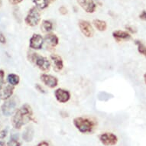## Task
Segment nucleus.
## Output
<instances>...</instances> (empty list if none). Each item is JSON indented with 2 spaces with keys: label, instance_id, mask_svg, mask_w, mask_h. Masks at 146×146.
Listing matches in <instances>:
<instances>
[{
  "label": "nucleus",
  "instance_id": "obj_8",
  "mask_svg": "<svg viewBox=\"0 0 146 146\" xmlns=\"http://www.w3.org/2000/svg\"><path fill=\"white\" fill-rule=\"evenodd\" d=\"M44 42L43 37L40 34H34L29 40V47L33 50H41Z\"/></svg>",
  "mask_w": 146,
  "mask_h": 146
},
{
  "label": "nucleus",
  "instance_id": "obj_23",
  "mask_svg": "<svg viewBox=\"0 0 146 146\" xmlns=\"http://www.w3.org/2000/svg\"><path fill=\"white\" fill-rule=\"evenodd\" d=\"M7 146H21V143L19 142V140H14V139H10L9 141H8Z\"/></svg>",
  "mask_w": 146,
  "mask_h": 146
},
{
  "label": "nucleus",
  "instance_id": "obj_10",
  "mask_svg": "<svg viewBox=\"0 0 146 146\" xmlns=\"http://www.w3.org/2000/svg\"><path fill=\"white\" fill-rule=\"evenodd\" d=\"M54 96L58 102L60 103H65L68 102L70 99V94L67 90L58 88L54 91Z\"/></svg>",
  "mask_w": 146,
  "mask_h": 146
},
{
  "label": "nucleus",
  "instance_id": "obj_2",
  "mask_svg": "<svg viewBox=\"0 0 146 146\" xmlns=\"http://www.w3.org/2000/svg\"><path fill=\"white\" fill-rule=\"evenodd\" d=\"M73 123L77 129L81 133H92L95 129V123L88 118L77 117L75 118Z\"/></svg>",
  "mask_w": 146,
  "mask_h": 146
},
{
  "label": "nucleus",
  "instance_id": "obj_28",
  "mask_svg": "<svg viewBox=\"0 0 146 146\" xmlns=\"http://www.w3.org/2000/svg\"><path fill=\"white\" fill-rule=\"evenodd\" d=\"M139 19L143 21H146V11L145 10H143L142 12L140 13L139 15Z\"/></svg>",
  "mask_w": 146,
  "mask_h": 146
},
{
  "label": "nucleus",
  "instance_id": "obj_19",
  "mask_svg": "<svg viewBox=\"0 0 146 146\" xmlns=\"http://www.w3.org/2000/svg\"><path fill=\"white\" fill-rule=\"evenodd\" d=\"M33 3L38 9L43 10L48 7L50 0H33Z\"/></svg>",
  "mask_w": 146,
  "mask_h": 146
},
{
  "label": "nucleus",
  "instance_id": "obj_22",
  "mask_svg": "<svg viewBox=\"0 0 146 146\" xmlns=\"http://www.w3.org/2000/svg\"><path fill=\"white\" fill-rule=\"evenodd\" d=\"M4 83H5V72L3 70L0 69V91L3 89Z\"/></svg>",
  "mask_w": 146,
  "mask_h": 146
},
{
  "label": "nucleus",
  "instance_id": "obj_12",
  "mask_svg": "<svg viewBox=\"0 0 146 146\" xmlns=\"http://www.w3.org/2000/svg\"><path fill=\"white\" fill-rule=\"evenodd\" d=\"M44 41L47 44V47H49V48H55L59 43L58 37L55 34L53 33L47 34L45 37H44Z\"/></svg>",
  "mask_w": 146,
  "mask_h": 146
},
{
  "label": "nucleus",
  "instance_id": "obj_5",
  "mask_svg": "<svg viewBox=\"0 0 146 146\" xmlns=\"http://www.w3.org/2000/svg\"><path fill=\"white\" fill-rule=\"evenodd\" d=\"M17 106V99L15 97H11L10 99L5 100V103H3L1 107V111L3 115L5 116H10L14 114L16 111L15 108Z\"/></svg>",
  "mask_w": 146,
  "mask_h": 146
},
{
  "label": "nucleus",
  "instance_id": "obj_20",
  "mask_svg": "<svg viewBox=\"0 0 146 146\" xmlns=\"http://www.w3.org/2000/svg\"><path fill=\"white\" fill-rule=\"evenodd\" d=\"M53 23L49 20H44L41 23V29L44 32H50L53 30Z\"/></svg>",
  "mask_w": 146,
  "mask_h": 146
},
{
  "label": "nucleus",
  "instance_id": "obj_31",
  "mask_svg": "<svg viewBox=\"0 0 146 146\" xmlns=\"http://www.w3.org/2000/svg\"><path fill=\"white\" fill-rule=\"evenodd\" d=\"M35 146H50V145L48 144V142L45 141H41V142H39L38 145H36Z\"/></svg>",
  "mask_w": 146,
  "mask_h": 146
},
{
  "label": "nucleus",
  "instance_id": "obj_3",
  "mask_svg": "<svg viewBox=\"0 0 146 146\" xmlns=\"http://www.w3.org/2000/svg\"><path fill=\"white\" fill-rule=\"evenodd\" d=\"M29 61L34 63L39 69L44 72L49 71L50 68V63L48 58L40 55L35 52H30L28 54Z\"/></svg>",
  "mask_w": 146,
  "mask_h": 146
},
{
  "label": "nucleus",
  "instance_id": "obj_13",
  "mask_svg": "<svg viewBox=\"0 0 146 146\" xmlns=\"http://www.w3.org/2000/svg\"><path fill=\"white\" fill-rule=\"evenodd\" d=\"M50 59L52 60L53 65H54V70L56 72L61 71L64 68V60L58 54H53L50 55Z\"/></svg>",
  "mask_w": 146,
  "mask_h": 146
},
{
  "label": "nucleus",
  "instance_id": "obj_33",
  "mask_svg": "<svg viewBox=\"0 0 146 146\" xmlns=\"http://www.w3.org/2000/svg\"><path fill=\"white\" fill-rule=\"evenodd\" d=\"M144 80H145V83L146 84V73L145 74V75H144Z\"/></svg>",
  "mask_w": 146,
  "mask_h": 146
},
{
  "label": "nucleus",
  "instance_id": "obj_24",
  "mask_svg": "<svg viewBox=\"0 0 146 146\" xmlns=\"http://www.w3.org/2000/svg\"><path fill=\"white\" fill-rule=\"evenodd\" d=\"M8 134V129H4L0 130V139H5Z\"/></svg>",
  "mask_w": 146,
  "mask_h": 146
},
{
  "label": "nucleus",
  "instance_id": "obj_16",
  "mask_svg": "<svg viewBox=\"0 0 146 146\" xmlns=\"http://www.w3.org/2000/svg\"><path fill=\"white\" fill-rule=\"evenodd\" d=\"M113 37L117 41H122V40H129L131 38V35L128 31L117 30L113 32Z\"/></svg>",
  "mask_w": 146,
  "mask_h": 146
},
{
  "label": "nucleus",
  "instance_id": "obj_36",
  "mask_svg": "<svg viewBox=\"0 0 146 146\" xmlns=\"http://www.w3.org/2000/svg\"><path fill=\"white\" fill-rule=\"evenodd\" d=\"M0 100H1V98H0Z\"/></svg>",
  "mask_w": 146,
  "mask_h": 146
},
{
  "label": "nucleus",
  "instance_id": "obj_9",
  "mask_svg": "<svg viewBox=\"0 0 146 146\" xmlns=\"http://www.w3.org/2000/svg\"><path fill=\"white\" fill-rule=\"evenodd\" d=\"M41 82L43 83L45 86H48L49 88L53 89L55 88L58 84V78L54 76L48 74H42L40 76Z\"/></svg>",
  "mask_w": 146,
  "mask_h": 146
},
{
  "label": "nucleus",
  "instance_id": "obj_4",
  "mask_svg": "<svg viewBox=\"0 0 146 146\" xmlns=\"http://www.w3.org/2000/svg\"><path fill=\"white\" fill-rule=\"evenodd\" d=\"M41 21V12L37 7H32L29 9L27 14L25 22L27 25L30 27L37 26Z\"/></svg>",
  "mask_w": 146,
  "mask_h": 146
},
{
  "label": "nucleus",
  "instance_id": "obj_6",
  "mask_svg": "<svg viewBox=\"0 0 146 146\" xmlns=\"http://www.w3.org/2000/svg\"><path fill=\"white\" fill-rule=\"evenodd\" d=\"M99 139L103 145L114 146L118 142V137L112 132H104L100 135Z\"/></svg>",
  "mask_w": 146,
  "mask_h": 146
},
{
  "label": "nucleus",
  "instance_id": "obj_32",
  "mask_svg": "<svg viewBox=\"0 0 146 146\" xmlns=\"http://www.w3.org/2000/svg\"><path fill=\"white\" fill-rule=\"evenodd\" d=\"M19 135L17 134V133H12V134H11V139L19 140Z\"/></svg>",
  "mask_w": 146,
  "mask_h": 146
},
{
  "label": "nucleus",
  "instance_id": "obj_30",
  "mask_svg": "<svg viewBox=\"0 0 146 146\" xmlns=\"http://www.w3.org/2000/svg\"><path fill=\"white\" fill-rule=\"evenodd\" d=\"M0 43L1 44L6 43V38H5V35H4L3 33H0Z\"/></svg>",
  "mask_w": 146,
  "mask_h": 146
},
{
  "label": "nucleus",
  "instance_id": "obj_18",
  "mask_svg": "<svg viewBox=\"0 0 146 146\" xmlns=\"http://www.w3.org/2000/svg\"><path fill=\"white\" fill-rule=\"evenodd\" d=\"M7 82L9 83V84L12 85V86H17L20 82L19 76L15 74H9L7 76Z\"/></svg>",
  "mask_w": 146,
  "mask_h": 146
},
{
  "label": "nucleus",
  "instance_id": "obj_21",
  "mask_svg": "<svg viewBox=\"0 0 146 146\" xmlns=\"http://www.w3.org/2000/svg\"><path fill=\"white\" fill-rule=\"evenodd\" d=\"M135 44H136L137 48H138V51L141 54H142L144 57L146 58V45H145L140 41H135Z\"/></svg>",
  "mask_w": 146,
  "mask_h": 146
},
{
  "label": "nucleus",
  "instance_id": "obj_7",
  "mask_svg": "<svg viewBox=\"0 0 146 146\" xmlns=\"http://www.w3.org/2000/svg\"><path fill=\"white\" fill-rule=\"evenodd\" d=\"M78 25L80 29V31L86 38H92L94 35V30L93 26L88 21L85 20H80Z\"/></svg>",
  "mask_w": 146,
  "mask_h": 146
},
{
  "label": "nucleus",
  "instance_id": "obj_34",
  "mask_svg": "<svg viewBox=\"0 0 146 146\" xmlns=\"http://www.w3.org/2000/svg\"><path fill=\"white\" fill-rule=\"evenodd\" d=\"M1 5H2V2H1V0H0V6H1Z\"/></svg>",
  "mask_w": 146,
  "mask_h": 146
},
{
  "label": "nucleus",
  "instance_id": "obj_27",
  "mask_svg": "<svg viewBox=\"0 0 146 146\" xmlns=\"http://www.w3.org/2000/svg\"><path fill=\"white\" fill-rule=\"evenodd\" d=\"M59 12H60V13L61 15H65L67 14L68 10H67V9L65 7V6H60V7L59 8Z\"/></svg>",
  "mask_w": 146,
  "mask_h": 146
},
{
  "label": "nucleus",
  "instance_id": "obj_29",
  "mask_svg": "<svg viewBox=\"0 0 146 146\" xmlns=\"http://www.w3.org/2000/svg\"><path fill=\"white\" fill-rule=\"evenodd\" d=\"M23 1V0H9V2L11 5H19V3H21Z\"/></svg>",
  "mask_w": 146,
  "mask_h": 146
},
{
  "label": "nucleus",
  "instance_id": "obj_11",
  "mask_svg": "<svg viewBox=\"0 0 146 146\" xmlns=\"http://www.w3.org/2000/svg\"><path fill=\"white\" fill-rule=\"evenodd\" d=\"M82 9L87 13H94L96 11V5L94 0H83L78 2Z\"/></svg>",
  "mask_w": 146,
  "mask_h": 146
},
{
  "label": "nucleus",
  "instance_id": "obj_35",
  "mask_svg": "<svg viewBox=\"0 0 146 146\" xmlns=\"http://www.w3.org/2000/svg\"><path fill=\"white\" fill-rule=\"evenodd\" d=\"M54 0H50V2H54Z\"/></svg>",
  "mask_w": 146,
  "mask_h": 146
},
{
  "label": "nucleus",
  "instance_id": "obj_17",
  "mask_svg": "<svg viewBox=\"0 0 146 146\" xmlns=\"http://www.w3.org/2000/svg\"><path fill=\"white\" fill-rule=\"evenodd\" d=\"M94 26L99 31H105L107 29V24L105 21L100 19H94L93 21Z\"/></svg>",
  "mask_w": 146,
  "mask_h": 146
},
{
  "label": "nucleus",
  "instance_id": "obj_1",
  "mask_svg": "<svg viewBox=\"0 0 146 146\" xmlns=\"http://www.w3.org/2000/svg\"><path fill=\"white\" fill-rule=\"evenodd\" d=\"M31 121L36 122L34 119L32 109L28 103H25L22 107L16 110L11 119L12 127L15 129H21L23 125Z\"/></svg>",
  "mask_w": 146,
  "mask_h": 146
},
{
  "label": "nucleus",
  "instance_id": "obj_15",
  "mask_svg": "<svg viewBox=\"0 0 146 146\" xmlns=\"http://www.w3.org/2000/svg\"><path fill=\"white\" fill-rule=\"evenodd\" d=\"M35 136V130L31 125L26 127L25 129L24 132H22V139L26 142H30L33 140Z\"/></svg>",
  "mask_w": 146,
  "mask_h": 146
},
{
  "label": "nucleus",
  "instance_id": "obj_25",
  "mask_svg": "<svg viewBox=\"0 0 146 146\" xmlns=\"http://www.w3.org/2000/svg\"><path fill=\"white\" fill-rule=\"evenodd\" d=\"M35 89L37 90L38 91L39 93H41V94H46V91L42 87V86L41 85H40V84H37L35 85Z\"/></svg>",
  "mask_w": 146,
  "mask_h": 146
},
{
  "label": "nucleus",
  "instance_id": "obj_14",
  "mask_svg": "<svg viewBox=\"0 0 146 146\" xmlns=\"http://www.w3.org/2000/svg\"><path fill=\"white\" fill-rule=\"evenodd\" d=\"M15 90V86H12V85H7L5 87H3V89L0 91V98L1 100H7L9 99H10L13 95Z\"/></svg>",
  "mask_w": 146,
  "mask_h": 146
},
{
  "label": "nucleus",
  "instance_id": "obj_26",
  "mask_svg": "<svg viewBox=\"0 0 146 146\" xmlns=\"http://www.w3.org/2000/svg\"><path fill=\"white\" fill-rule=\"evenodd\" d=\"M125 29L127 30V31L131 32V33L132 34H135L137 32L136 29H135L133 26H132V25H126V26H125Z\"/></svg>",
  "mask_w": 146,
  "mask_h": 146
}]
</instances>
